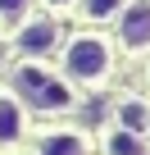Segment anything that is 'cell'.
<instances>
[{
    "mask_svg": "<svg viewBox=\"0 0 150 155\" xmlns=\"http://www.w3.org/2000/svg\"><path fill=\"white\" fill-rule=\"evenodd\" d=\"M14 87H18V96H23L32 110H46V114H59V110L73 105L68 82H59V78H55L50 68H41V64H18V68H14Z\"/></svg>",
    "mask_w": 150,
    "mask_h": 155,
    "instance_id": "cell-1",
    "label": "cell"
},
{
    "mask_svg": "<svg viewBox=\"0 0 150 155\" xmlns=\"http://www.w3.org/2000/svg\"><path fill=\"white\" fill-rule=\"evenodd\" d=\"M109 64H114V55L100 37H73L64 46V73L78 78V82H105Z\"/></svg>",
    "mask_w": 150,
    "mask_h": 155,
    "instance_id": "cell-2",
    "label": "cell"
},
{
    "mask_svg": "<svg viewBox=\"0 0 150 155\" xmlns=\"http://www.w3.org/2000/svg\"><path fill=\"white\" fill-rule=\"evenodd\" d=\"M123 18H118V41H123V50H145L150 46V0H132L127 9H118Z\"/></svg>",
    "mask_w": 150,
    "mask_h": 155,
    "instance_id": "cell-3",
    "label": "cell"
},
{
    "mask_svg": "<svg viewBox=\"0 0 150 155\" xmlns=\"http://www.w3.org/2000/svg\"><path fill=\"white\" fill-rule=\"evenodd\" d=\"M55 41H59V28L50 23V18H27L23 28H18V37H14V46L23 50V55H50L55 50Z\"/></svg>",
    "mask_w": 150,
    "mask_h": 155,
    "instance_id": "cell-4",
    "label": "cell"
},
{
    "mask_svg": "<svg viewBox=\"0 0 150 155\" xmlns=\"http://www.w3.org/2000/svg\"><path fill=\"white\" fill-rule=\"evenodd\" d=\"M23 137V105L14 96H0V146Z\"/></svg>",
    "mask_w": 150,
    "mask_h": 155,
    "instance_id": "cell-5",
    "label": "cell"
},
{
    "mask_svg": "<svg viewBox=\"0 0 150 155\" xmlns=\"http://www.w3.org/2000/svg\"><path fill=\"white\" fill-rule=\"evenodd\" d=\"M41 155H87V141L78 132H50L41 137Z\"/></svg>",
    "mask_w": 150,
    "mask_h": 155,
    "instance_id": "cell-6",
    "label": "cell"
},
{
    "mask_svg": "<svg viewBox=\"0 0 150 155\" xmlns=\"http://www.w3.org/2000/svg\"><path fill=\"white\" fill-rule=\"evenodd\" d=\"M109 155H145V146H141V137H136V132H127V128H123V132H114V137H109Z\"/></svg>",
    "mask_w": 150,
    "mask_h": 155,
    "instance_id": "cell-7",
    "label": "cell"
},
{
    "mask_svg": "<svg viewBox=\"0 0 150 155\" xmlns=\"http://www.w3.org/2000/svg\"><path fill=\"white\" fill-rule=\"evenodd\" d=\"M123 9V0H82V14L91 18V23H100V18H114Z\"/></svg>",
    "mask_w": 150,
    "mask_h": 155,
    "instance_id": "cell-8",
    "label": "cell"
},
{
    "mask_svg": "<svg viewBox=\"0 0 150 155\" xmlns=\"http://www.w3.org/2000/svg\"><path fill=\"white\" fill-rule=\"evenodd\" d=\"M118 119H123L127 132H136V128H145V105H141V101H123V105H118Z\"/></svg>",
    "mask_w": 150,
    "mask_h": 155,
    "instance_id": "cell-9",
    "label": "cell"
},
{
    "mask_svg": "<svg viewBox=\"0 0 150 155\" xmlns=\"http://www.w3.org/2000/svg\"><path fill=\"white\" fill-rule=\"evenodd\" d=\"M27 9V0H0V18H18Z\"/></svg>",
    "mask_w": 150,
    "mask_h": 155,
    "instance_id": "cell-10",
    "label": "cell"
},
{
    "mask_svg": "<svg viewBox=\"0 0 150 155\" xmlns=\"http://www.w3.org/2000/svg\"><path fill=\"white\" fill-rule=\"evenodd\" d=\"M46 5H55V9H59V5H73V0H46Z\"/></svg>",
    "mask_w": 150,
    "mask_h": 155,
    "instance_id": "cell-11",
    "label": "cell"
}]
</instances>
